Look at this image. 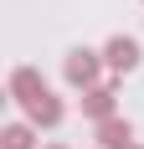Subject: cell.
Returning <instances> with one entry per match:
<instances>
[{"mask_svg":"<svg viewBox=\"0 0 144 149\" xmlns=\"http://www.w3.org/2000/svg\"><path fill=\"white\" fill-rule=\"evenodd\" d=\"M139 57H144V52H139V41H134V36H113V41L103 46V62H108L118 77L134 72V67H139Z\"/></svg>","mask_w":144,"mask_h":149,"instance_id":"obj_3","label":"cell"},{"mask_svg":"<svg viewBox=\"0 0 144 149\" xmlns=\"http://www.w3.org/2000/svg\"><path fill=\"white\" fill-rule=\"evenodd\" d=\"M46 149H62V144H46Z\"/></svg>","mask_w":144,"mask_h":149,"instance_id":"obj_8","label":"cell"},{"mask_svg":"<svg viewBox=\"0 0 144 149\" xmlns=\"http://www.w3.org/2000/svg\"><path fill=\"white\" fill-rule=\"evenodd\" d=\"M62 118H67V108H62V98H57L52 88H46L41 98H31V103H26V123H36V129H57Z\"/></svg>","mask_w":144,"mask_h":149,"instance_id":"obj_2","label":"cell"},{"mask_svg":"<svg viewBox=\"0 0 144 149\" xmlns=\"http://www.w3.org/2000/svg\"><path fill=\"white\" fill-rule=\"evenodd\" d=\"M129 144H134V123H129V118L113 113V118L98 123V149H129Z\"/></svg>","mask_w":144,"mask_h":149,"instance_id":"obj_6","label":"cell"},{"mask_svg":"<svg viewBox=\"0 0 144 149\" xmlns=\"http://www.w3.org/2000/svg\"><path fill=\"white\" fill-rule=\"evenodd\" d=\"M113 93H118V82H98V88H87V93H82V113H87L93 123L113 118Z\"/></svg>","mask_w":144,"mask_h":149,"instance_id":"obj_4","label":"cell"},{"mask_svg":"<svg viewBox=\"0 0 144 149\" xmlns=\"http://www.w3.org/2000/svg\"><path fill=\"white\" fill-rule=\"evenodd\" d=\"M0 149H36V123H5L0 129Z\"/></svg>","mask_w":144,"mask_h":149,"instance_id":"obj_7","label":"cell"},{"mask_svg":"<svg viewBox=\"0 0 144 149\" xmlns=\"http://www.w3.org/2000/svg\"><path fill=\"white\" fill-rule=\"evenodd\" d=\"M41 93H46V82H41L36 67H15V72H10V98H15L21 108H26L31 98H41Z\"/></svg>","mask_w":144,"mask_h":149,"instance_id":"obj_5","label":"cell"},{"mask_svg":"<svg viewBox=\"0 0 144 149\" xmlns=\"http://www.w3.org/2000/svg\"><path fill=\"white\" fill-rule=\"evenodd\" d=\"M98 67H103V52H87V46H72L67 62H62V77H67L72 88H98Z\"/></svg>","mask_w":144,"mask_h":149,"instance_id":"obj_1","label":"cell"},{"mask_svg":"<svg viewBox=\"0 0 144 149\" xmlns=\"http://www.w3.org/2000/svg\"><path fill=\"white\" fill-rule=\"evenodd\" d=\"M129 149H144V144H129Z\"/></svg>","mask_w":144,"mask_h":149,"instance_id":"obj_9","label":"cell"}]
</instances>
